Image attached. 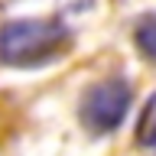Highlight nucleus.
Wrapping results in <instances>:
<instances>
[{
    "mask_svg": "<svg viewBox=\"0 0 156 156\" xmlns=\"http://www.w3.org/2000/svg\"><path fill=\"white\" fill-rule=\"evenodd\" d=\"M133 42H136V49L143 52V58L156 62V13L140 16V23H136V29H133Z\"/></svg>",
    "mask_w": 156,
    "mask_h": 156,
    "instance_id": "obj_4",
    "label": "nucleus"
},
{
    "mask_svg": "<svg viewBox=\"0 0 156 156\" xmlns=\"http://www.w3.org/2000/svg\"><path fill=\"white\" fill-rule=\"evenodd\" d=\"M68 33L58 20H10L0 29V58L13 68H39L65 52Z\"/></svg>",
    "mask_w": 156,
    "mask_h": 156,
    "instance_id": "obj_1",
    "label": "nucleus"
},
{
    "mask_svg": "<svg viewBox=\"0 0 156 156\" xmlns=\"http://www.w3.org/2000/svg\"><path fill=\"white\" fill-rule=\"evenodd\" d=\"M136 143L156 153V91L150 94V101L143 104V111L136 117Z\"/></svg>",
    "mask_w": 156,
    "mask_h": 156,
    "instance_id": "obj_3",
    "label": "nucleus"
},
{
    "mask_svg": "<svg viewBox=\"0 0 156 156\" xmlns=\"http://www.w3.org/2000/svg\"><path fill=\"white\" fill-rule=\"evenodd\" d=\"M130 85L124 78H107V81H98L85 91L81 98V120L91 133H111L120 127V120L127 117V107H130Z\"/></svg>",
    "mask_w": 156,
    "mask_h": 156,
    "instance_id": "obj_2",
    "label": "nucleus"
}]
</instances>
